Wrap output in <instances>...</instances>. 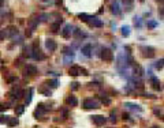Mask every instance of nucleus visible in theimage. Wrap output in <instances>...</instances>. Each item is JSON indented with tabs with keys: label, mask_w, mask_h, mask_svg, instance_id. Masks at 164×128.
<instances>
[{
	"label": "nucleus",
	"mask_w": 164,
	"mask_h": 128,
	"mask_svg": "<svg viewBox=\"0 0 164 128\" xmlns=\"http://www.w3.org/2000/svg\"><path fill=\"white\" fill-rule=\"evenodd\" d=\"M111 11H112V14H115V15L120 14V10H119V3H118V2L112 3V5H111Z\"/></svg>",
	"instance_id": "obj_19"
},
{
	"label": "nucleus",
	"mask_w": 164,
	"mask_h": 128,
	"mask_svg": "<svg viewBox=\"0 0 164 128\" xmlns=\"http://www.w3.org/2000/svg\"><path fill=\"white\" fill-rule=\"evenodd\" d=\"M152 128H159V127H152Z\"/></svg>",
	"instance_id": "obj_40"
},
{
	"label": "nucleus",
	"mask_w": 164,
	"mask_h": 128,
	"mask_svg": "<svg viewBox=\"0 0 164 128\" xmlns=\"http://www.w3.org/2000/svg\"><path fill=\"white\" fill-rule=\"evenodd\" d=\"M92 121L96 125L101 127V125H104L107 123V117H104L103 114H94V116H92Z\"/></svg>",
	"instance_id": "obj_7"
},
{
	"label": "nucleus",
	"mask_w": 164,
	"mask_h": 128,
	"mask_svg": "<svg viewBox=\"0 0 164 128\" xmlns=\"http://www.w3.org/2000/svg\"><path fill=\"white\" fill-rule=\"evenodd\" d=\"M45 46H46V49H48L49 52H53L55 49H56V41L55 40H52V38H48V40L45 41Z\"/></svg>",
	"instance_id": "obj_8"
},
{
	"label": "nucleus",
	"mask_w": 164,
	"mask_h": 128,
	"mask_svg": "<svg viewBox=\"0 0 164 128\" xmlns=\"http://www.w3.org/2000/svg\"><path fill=\"white\" fill-rule=\"evenodd\" d=\"M44 106H45V105H44V103H40V105H38V108L36 109V112H34V116L37 117V119H38V116H43V114L45 113L46 110H48V109H46V108H44Z\"/></svg>",
	"instance_id": "obj_11"
},
{
	"label": "nucleus",
	"mask_w": 164,
	"mask_h": 128,
	"mask_svg": "<svg viewBox=\"0 0 164 128\" xmlns=\"http://www.w3.org/2000/svg\"><path fill=\"white\" fill-rule=\"evenodd\" d=\"M139 2H141V3H144V2H145V0H139Z\"/></svg>",
	"instance_id": "obj_39"
},
{
	"label": "nucleus",
	"mask_w": 164,
	"mask_h": 128,
	"mask_svg": "<svg viewBox=\"0 0 164 128\" xmlns=\"http://www.w3.org/2000/svg\"><path fill=\"white\" fill-rule=\"evenodd\" d=\"M163 67H164V59H160V60H157V61L155 63V68H156V70H161Z\"/></svg>",
	"instance_id": "obj_21"
},
{
	"label": "nucleus",
	"mask_w": 164,
	"mask_h": 128,
	"mask_svg": "<svg viewBox=\"0 0 164 128\" xmlns=\"http://www.w3.org/2000/svg\"><path fill=\"white\" fill-rule=\"evenodd\" d=\"M10 116H0V124H7Z\"/></svg>",
	"instance_id": "obj_26"
},
{
	"label": "nucleus",
	"mask_w": 164,
	"mask_h": 128,
	"mask_svg": "<svg viewBox=\"0 0 164 128\" xmlns=\"http://www.w3.org/2000/svg\"><path fill=\"white\" fill-rule=\"evenodd\" d=\"M122 35L128 37V35H130V27H128V26H123L122 27Z\"/></svg>",
	"instance_id": "obj_23"
},
{
	"label": "nucleus",
	"mask_w": 164,
	"mask_h": 128,
	"mask_svg": "<svg viewBox=\"0 0 164 128\" xmlns=\"http://www.w3.org/2000/svg\"><path fill=\"white\" fill-rule=\"evenodd\" d=\"M60 22H62V19H60V21L53 22V23H51V30H52L53 33H57V31H59V29H60Z\"/></svg>",
	"instance_id": "obj_18"
},
{
	"label": "nucleus",
	"mask_w": 164,
	"mask_h": 128,
	"mask_svg": "<svg viewBox=\"0 0 164 128\" xmlns=\"http://www.w3.org/2000/svg\"><path fill=\"white\" fill-rule=\"evenodd\" d=\"M4 5V0H0V7H3Z\"/></svg>",
	"instance_id": "obj_37"
},
{
	"label": "nucleus",
	"mask_w": 164,
	"mask_h": 128,
	"mask_svg": "<svg viewBox=\"0 0 164 128\" xmlns=\"http://www.w3.org/2000/svg\"><path fill=\"white\" fill-rule=\"evenodd\" d=\"M150 86L155 90H160V82H159V79L156 78V76H152V78H150Z\"/></svg>",
	"instance_id": "obj_13"
},
{
	"label": "nucleus",
	"mask_w": 164,
	"mask_h": 128,
	"mask_svg": "<svg viewBox=\"0 0 164 128\" xmlns=\"http://www.w3.org/2000/svg\"><path fill=\"white\" fill-rule=\"evenodd\" d=\"M32 57L36 60H44L45 56L41 53L40 51V44H38V40L33 41V45H32Z\"/></svg>",
	"instance_id": "obj_1"
},
{
	"label": "nucleus",
	"mask_w": 164,
	"mask_h": 128,
	"mask_svg": "<svg viewBox=\"0 0 164 128\" xmlns=\"http://www.w3.org/2000/svg\"><path fill=\"white\" fill-rule=\"evenodd\" d=\"M146 25H148V27H156V26H157V22H155V21H148Z\"/></svg>",
	"instance_id": "obj_29"
},
{
	"label": "nucleus",
	"mask_w": 164,
	"mask_h": 128,
	"mask_svg": "<svg viewBox=\"0 0 164 128\" xmlns=\"http://www.w3.org/2000/svg\"><path fill=\"white\" fill-rule=\"evenodd\" d=\"M125 106H127L128 109H133V110H137V112H142V108L139 105H135V103H131V102H126Z\"/></svg>",
	"instance_id": "obj_17"
},
{
	"label": "nucleus",
	"mask_w": 164,
	"mask_h": 128,
	"mask_svg": "<svg viewBox=\"0 0 164 128\" xmlns=\"http://www.w3.org/2000/svg\"><path fill=\"white\" fill-rule=\"evenodd\" d=\"M159 14H160V16H164V7L159 8Z\"/></svg>",
	"instance_id": "obj_33"
},
{
	"label": "nucleus",
	"mask_w": 164,
	"mask_h": 128,
	"mask_svg": "<svg viewBox=\"0 0 164 128\" xmlns=\"http://www.w3.org/2000/svg\"><path fill=\"white\" fill-rule=\"evenodd\" d=\"M46 86H48V87H52V89H55V87H57V80H56V79H52V80H48V82H46Z\"/></svg>",
	"instance_id": "obj_22"
},
{
	"label": "nucleus",
	"mask_w": 164,
	"mask_h": 128,
	"mask_svg": "<svg viewBox=\"0 0 164 128\" xmlns=\"http://www.w3.org/2000/svg\"><path fill=\"white\" fill-rule=\"evenodd\" d=\"M122 3L126 5V7H131L134 3V0H122Z\"/></svg>",
	"instance_id": "obj_28"
},
{
	"label": "nucleus",
	"mask_w": 164,
	"mask_h": 128,
	"mask_svg": "<svg viewBox=\"0 0 164 128\" xmlns=\"http://www.w3.org/2000/svg\"><path fill=\"white\" fill-rule=\"evenodd\" d=\"M123 119H125V120L128 119V114H127V113H123Z\"/></svg>",
	"instance_id": "obj_36"
},
{
	"label": "nucleus",
	"mask_w": 164,
	"mask_h": 128,
	"mask_svg": "<svg viewBox=\"0 0 164 128\" xmlns=\"http://www.w3.org/2000/svg\"><path fill=\"white\" fill-rule=\"evenodd\" d=\"M159 3H161V4H164V0H157Z\"/></svg>",
	"instance_id": "obj_38"
},
{
	"label": "nucleus",
	"mask_w": 164,
	"mask_h": 128,
	"mask_svg": "<svg viewBox=\"0 0 164 128\" xmlns=\"http://www.w3.org/2000/svg\"><path fill=\"white\" fill-rule=\"evenodd\" d=\"M89 23H90V26H94V27H101L103 26V22H101L100 19H97V18H90Z\"/></svg>",
	"instance_id": "obj_15"
},
{
	"label": "nucleus",
	"mask_w": 164,
	"mask_h": 128,
	"mask_svg": "<svg viewBox=\"0 0 164 128\" xmlns=\"http://www.w3.org/2000/svg\"><path fill=\"white\" fill-rule=\"evenodd\" d=\"M73 84V89H78V83H77V82H74V83H71Z\"/></svg>",
	"instance_id": "obj_35"
},
{
	"label": "nucleus",
	"mask_w": 164,
	"mask_h": 128,
	"mask_svg": "<svg viewBox=\"0 0 164 128\" xmlns=\"http://www.w3.org/2000/svg\"><path fill=\"white\" fill-rule=\"evenodd\" d=\"M100 57L104 61H112L114 60V53H112V51L109 48H103L100 52Z\"/></svg>",
	"instance_id": "obj_5"
},
{
	"label": "nucleus",
	"mask_w": 164,
	"mask_h": 128,
	"mask_svg": "<svg viewBox=\"0 0 164 128\" xmlns=\"http://www.w3.org/2000/svg\"><path fill=\"white\" fill-rule=\"evenodd\" d=\"M81 52H82V54H84V56L90 57V56H92V45H90V44L84 45V46H82V49H81Z\"/></svg>",
	"instance_id": "obj_9"
},
{
	"label": "nucleus",
	"mask_w": 164,
	"mask_h": 128,
	"mask_svg": "<svg viewBox=\"0 0 164 128\" xmlns=\"http://www.w3.org/2000/svg\"><path fill=\"white\" fill-rule=\"evenodd\" d=\"M5 30H7V37H14L18 34V29L15 26H8Z\"/></svg>",
	"instance_id": "obj_14"
},
{
	"label": "nucleus",
	"mask_w": 164,
	"mask_h": 128,
	"mask_svg": "<svg viewBox=\"0 0 164 128\" xmlns=\"http://www.w3.org/2000/svg\"><path fill=\"white\" fill-rule=\"evenodd\" d=\"M68 74H70L71 76H78V75H89V74H87V70H85V68L78 67V65H73V67H70V70H68Z\"/></svg>",
	"instance_id": "obj_4"
},
{
	"label": "nucleus",
	"mask_w": 164,
	"mask_h": 128,
	"mask_svg": "<svg viewBox=\"0 0 164 128\" xmlns=\"http://www.w3.org/2000/svg\"><path fill=\"white\" fill-rule=\"evenodd\" d=\"M7 125H8V127H15V125H18V119H16V117H11L10 116Z\"/></svg>",
	"instance_id": "obj_20"
},
{
	"label": "nucleus",
	"mask_w": 164,
	"mask_h": 128,
	"mask_svg": "<svg viewBox=\"0 0 164 128\" xmlns=\"http://www.w3.org/2000/svg\"><path fill=\"white\" fill-rule=\"evenodd\" d=\"M66 103H67L68 106H77L78 105V100H77L74 95H68V97L66 98Z\"/></svg>",
	"instance_id": "obj_12"
},
{
	"label": "nucleus",
	"mask_w": 164,
	"mask_h": 128,
	"mask_svg": "<svg viewBox=\"0 0 164 128\" xmlns=\"http://www.w3.org/2000/svg\"><path fill=\"white\" fill-rule=\"evenodd\" d=\"M37 23H38V19H37V16H36V15H33L32 18L29 19L30 30H34V29H36V26H37Z\"/></svg>",
	"instance_id": "obj_16"
},
{
	"label": "nucleus",
	"mask_w": 164,
	"mask_h": 128,
	"mask_svg": "<svg viewBox=\"0 0 164 128\" xmlns=\"http://www.w3.org/2000/svg\"><path fill=\"white\" fill-rule=\"evenodd\" d=\"M32 94H33V89H29V93H27V95H26V103H30V101H32Z\"/></svg>",
	"instance_id": "obj_25"
},
{
	"label": "nucleus",
	"mask_w": 164,
	"mask_h": 128,
	"mask_svg": "<svg viewBox=\"0 0 164 128\" xmlns=\"http://www.w3.org/2000/svg\"><path fill=\"white\" fill-rule=\"evenodd\" d=\"M37 74V67L33 64H27L23 68V75L25 76H34Z\"/></svg>",
	"instance_id": "obj_6"
},
{
	"label": "nucleus",
	"mask_w": 164,
	"mask_h": 128,
	"mask_svg": "<svg viewBox=\"0 0 164 128\" xmlns=\"http://www.w3.org/2000/svg\"><path fill=\"white\" fill-rule=\"evenodd\" d=\"M8 106H5V105H3V103H0V110H4V109H7Z\"/></svg>",
	"instance_id": "obj_34"
},
{
	"label": "nucleus",
	"mask_w": 164,
	"mask_h": 128,
	"mask_svg": "<svg viewBox=\"0 0 164 128\" xmlns=\"http://www.w3.org/2000/svg\"><path fill=\"white\" fill-rule=\"evenodd\" d=\"M78 16H79V18H81V19H82V18H84V21H89V19H90V18H92V16L86 15V14H79V15H78Z\"/></svg>",
	"instance_id": "obj_31"
},
{
	"label": "nucleus",
	"mask_w": 164,
	"mask_h": 128,
	"mask_svg": "<svg viewBox=\"0 0 164 128\" xmlns=\"http://www.w3.org/2000/svg\"><path fill=\"white\" fill-rule=\"evenodd\" d=\"M82 106H84V109H97L100 108V102L96 98H86L82 102Z\"/></svg>",
	"instance_id": "obj_2"
},
{
	"label": "nucleus",
	"mask_w": 164,
	"mask_h": 128,
	"mask_svg": "<svg viewBox=\"0 0 164 128\" xmlns=\"http://www.w3.org/2000/svg\"><path fill=\"white\" fill-rule=\"evenodd\" d=\"M74 35H75V37H85V34H84V33H81L78 29H75V30H74Z\"/></svg>",
	"instance_id": "obj_30"
},
{
	"label": "nucleus",
	"mask_w": 164,
	"mask_h": 128,
	"mask_svg": "<svg viewBox=\"0 0 164 128\" xmlns=\"http://www.w3.org/2000/svg\"><path fill=\"white\" fill-rule=\"evenodd\" d=\"M71 34H73V27H71V25H66L64 29H63V31H62V35L64 38H68Z\"/></svg>",
	"instance_id": "obj_10"
},
{
	"label": "nucleus",
	"mask_w": 164,
	"mask_h": 128,
	"mask_svg": "<svg viewBox=\"0 0 164 128\" xmlns=\"http://www.w3.org/2000/svg\"><path fill=\"white\" fill-rule=\"evenodd\" d=\"M101 102H104V103H109L111 101L108 100V98H104V97H101Z\"/></svg>",
	"instance_id": "obj_32"
},
{
	"label": "nucleus",
	"mask_w": 164,
	"mask_h": 128,
	"mask_svg": "<svg viewBox=\"0 0 164 128\" xmlns=\"http://www.w3.org/2000/svg\"><path fill=\"white\" fill-rule=\"evenodd\" d=\"M141 54L145 57V59H153L156 54L155 52V48H152V46H141Z\"/></svg>",
	"instance_id": "obj_3"
},
{
	"label": "nucleus",
	"mask_w": 164,
	"mask_h": 128,
	"mask_svg": "<svg viewBox=\"0 0 164 128\" xmlns=\"http://www.w3.org/2000/svg\"><path fill=\"white\" fill-rule=\"evenodd\" d=\"M15 113L16 114H22V113H23V106H22V105L16 106V108H15Z\"/></svg>",
	"instance_id": "obj_27"
},
{
	"label": "nucleus",
	"mask_w": 164,
	"mask_h": 128,
	"mask_svg": "<svg viewBox=\"0 0 164 128\" xmlns=\"http://www.w3.org/2000/svg\"><path fill=\"white\" fill-rule=\"evenodd\" d=\"M5 37H7V30H5V29H2V30H0V41L5 40Z\"/></svg>",
	"instance_id": "obj_24"
}]
</instances>
